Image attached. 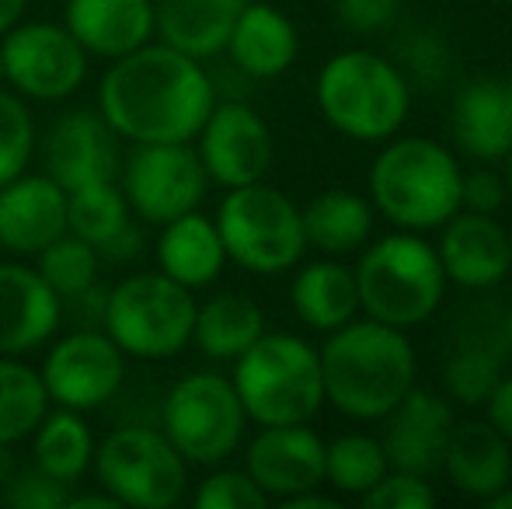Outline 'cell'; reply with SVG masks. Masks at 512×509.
Wrapping results in <instances>:
<instances>
[{
  "label": "cell",
  "instance_id": "1",
  "mask_svg": "<svg viewBox=\"0 0 512 509\" xmlns=\"http://www.w3.org/2000/svg\"><path fill=\"white\" fill-rule=\"evenodd\" d=\"M216 105L203 60L147 42L112 60L98 84V112L119 140L192 143Z\"/></svg>",
  "mask_w": 512,
  "mask_h": 509
},
{
  "label": "cell",
  "instance_id": "2",
  "mask_svg": "<svg viewBox=\"0 0 512 509\" xmlns=\"http://www.w3.org/2000/svg\"><path fill=\"white\" fill-rule=\"evenodd\" d=\"M321 353L324 401L359 422L384 419L415 387L418 360L405 328L373 318H352L328 332Z\"/></svg>",
  "mask_w": 512,
  "mask_h": 509
},
{
  "label": "cell",
  "instance_id": "3",
  "mask_svg": "<svg viewBox=\"0 0 512 509\" xmlns=\"http://www.w3.org/2000/svg\"><path fill=\"white\" fill-rule=\"evenodd\" d=\"M230 384L258 426L310 422L324 405L321 353L290 332L258 335L234 360Z\"/></svg>",
  "mask_w": 512,
  "mask_h": 509
},
{
  "label": "cell",
  "instance_id": "4",
  "mask_svg": "<svg viewBox=\"0 0 512 509\" xmlns=\"http://www.w3.org/2000/svg\"><path fill=\"white\" fill-rule=\"evenodd\" d=\"M460 161L425 136L380 150L370 171V203L401 231H436L460 210Z\"/></svg>",
  "mask_w": 512,
  "mask_h": 509
},
{
  "label": "cell",
  "instance_id": "5",
  "mask_svg": "<svg viewBox=\"0 0 512 509\" xmlns=\"http://www.w3.org/2000/svg\"><path fill=\"white\" fill-rule=\"evenodd\" d=\"M359 314L391 328H415L439 311L446 272L436 248L415 231H398L366 248L356 269Z\"/></svg>",
  "mask_w": 512,
  "mask_h": 509
},
{
  "label": "cell",
  "instance_id": "6",
  "mask_svg": "<svg viewBox=\"0 0 512 509\" xmlns=\"http://www.w3.org/2000/svg\"><path fill=\"white\" fill-rule=\"evenodd\" d=\"M317 105L352 140H391L408 119V77L373 49H345L317 74Z\"/></svg>",
  "mask_w": 512,
  "mask_h": 509
},
{
  "label": "cell",
  "instance_id": "7",
  "mask_svg": "<svg viewBox=\"0 0 512 509\" xmlns=\"http://www.w3.org/2000/svg\"><path fill=\"white\" fill-rule=\"evenodd\" d=\"M196 297L189 286L157 272H136L105 297V335L133 360H171L192 346Z\"/></svg>",
  "mask_w": 512,
  "mask_h": 509
},
{
  "label": "cell",
  "instance_id": "8",
  "mask_svg": "<svg viewBox=\"0 0 512 509\" xmlns=\"http://www.w3.org/2000/svg\"><path fill=\"white\" fill-rule=\"evenodd\" d=\"M213 220L227 262L255 276H276V272L293 269L307 252L304 217L297 203L265 182L227 189V199Z\"/></svg>",
  "mask_w": 512,
  "mask_h": 509
},
{
  "label": "cell",
  "instance_id": "9",
  "mask_svg": "<svg viewBox=\"0 0 512 509\" xmlns=\"http://www.w3.org/2000/svg\"><path fill=\"white\" fill-rule=\"evenodd\" d=\"M98 485L129 509H171L185 496L189 461L154 426H122L95 447Z\"/></svg>",
  "mask_w": 512,
  "mask_h": 509
},
{
  "label": "cell",
  "instance_id": "10",
  "mask_svg": "<svg viewBox=\"0 0 512 509\" xmlns=\"http://www.w3.org/2000/svg\"><path fill=\"white\" fill-rule=\"evenodd\" d=\"M161 429L189 464L216 468L241 447L248 412L230 377L199 370V374H185L164 394Z\"/></svg>",
  "mask_w": 512,
  "mask_h": 509
},
{
  "label": "cell",
  "instance_id": "11",
  "mask_svg": "<svg viewBox=\"0 0 512 509\" xmlns=\"http://www.w3.org/2000/svg\"><path fill=\"white\" fill-rule=\"evenodd\" d=\"M4 81L25 102H63L88 81L81 42L56 21H18L0 35Z\"/></svg>",
  "mask_w": 512,
  "mask_h": 509
},
{
  "label": "cell",
  "instance_id": "12",
  "mask_svg": "<svg viewBox=\"0 0 512 509\" xmlns=\"http://www.w3.org/2000/svg\"><path fill=\"white\" fill-rule=\"evenodd\" d=\"M206 168L189 143H136L122 168V196L133 217L147 224H168L199 210L206 196Z\"/></svg>",
  "mask_w": 512,
  "mask_h": 509
},
{
  "label": "cell",
  "instance_id": "13",
  "mask_svg": "<svg viewBox=\"0 0 512 509\" xmlns=\"http://www.w3.org/2000/svg\"><path fill=\"white\" fill-rule=\"evenodd\" d=\"M39 377L49 394V405L88 415L119 394L126 381V353L108 339L105 328L102 332L81 328L49 346Z\"/></svg>",
  "mask_w": 512,
  "mask_h": 509
},
{
  "label": "cell",
  "instance_id": "14",
  "mask_svg": "<svg viewBox=\"0 0 512 509\" xmlns=\"http://www.w3.org/2000/svg\"><path fill=\"white\" fill-rule=\"evenodd\" d=\"M196 140V154L206 168V178L223 185V189H241V185L262 182L272 164L269 126L244 102L213 105Z\"/></svg>",
  "mask_w": 512,
  "mask_h": 509
},
{
  "label": "cell",
  "instance_id": "15",
  "mask_svg": "<svg viewBox=\"0 0 512 509\" xmlns=\"http://www.w3.org/2000/svg\"><path fill=\"white\" fill-rule=\"evenodd\" d=\"M244 471L269 499H290L324 485V440L307 426H262L248 443Z\"/></svg>",
  "mask_w": 512,
  "mask_h": 509
},
{
  "label": "cell",
  "instance_id": "16",
  "mask_svg": "<svg viewBox=\"0 0 512 509\" xmlns=\"http://www.w3.org/2000/svg\"><path fill=\"white\" fill-rule=\"evenodd\" d=\"M384 447L387 464L394 471H408V475L429 478L443 468L446 440L453 429V408L446 405L439 394L411 387L405 398L384 415Z\"/></svg>",
  "mask_w": 512,
  "mask_h": 509
},
{
  "label": "cell",
  "instance_id": "17",
  "mask_svg": "<svg viewBox=\"0 0 512 509\" xmlns=\"http://www.w3.org/2000/svg\"><path fill=\"white\" fill-rule=\"evenodd\" d=\"M63 300L35 265L0 262V356H25L56 339Z\"/></svg>",
  "mask_w": 512,
  "mask_h": 509
},
{
  "label": "cell",
  "instance_id": "18",
  "mask_svg": "<svg viewBox=\"0 0 512 509\" xmlns=\"http://www.w3.org/2000/svg\"><path fill=\"white\" fill-rule=\"evenodd\" d=\"M436 255L443 262L446 283H457L464 290H488L502 283L512 269L509 231L495 220V213L457 210L443 224Z\"/></svg>",
  "mask_w": 512,
  "mask_h": 509
},
{
  "label": "cell",
  "instance_id": "19",
  "mask_svg": "<svg viewBox=\"0 0 512 509\" xmlns=\"http://www.w3.org/2000/svg\"><path fill=\"white\" fill-rule=\"evenodd\" d=\"M67 234V189L56 178L18 175L0 185V248L11 255H39Z\"/></svg>",
  "mask_w": 512,
  "mask_h": 509
},
{
  "label": "cell",
  "instance_id": "20",
  "mask_svg": "<svg viewBox=\"0 0 512 509\" xmlns=\"http://www.w3.org/2000/svg\"><path fill=\"white\" fill-rule=\"evenodd\" d=\"M63 25L98 60H119L154 42V0H67Z\"/></svg>",
  "mask_w": 512,
  "mask_h": 509
},
{
  "label": "cell",
  "instance_id": "21",
  "mask_svg": "<svg viewBox=\"0 0 512 509\" xmlns=\"http://www.w3.org/2000/svg\"><path fill=\"white\" fill-rule=\"evenodd\" d=\"M115 140L119 136L102 119V112H67L46 136V175L67 192L98 178H115Z\"/></svg>",
  "mask_w": 512,
  "mask_h": 509
},
{
  "label": "cell",
  "instance_id": "22",
  "mask_svg": "<svg viewBox=\"0 0 512 509\" xmlns=\"http://www.w3.org/2000/svg\"><path fill=\"white\" fill-rule=\"evenodd\" d=\"M443 471L464 496L488 499L512 482V443L492 422H453Z\"/></svg>",
  "mask_w": 512,
  "mask_h": 509
},
{
  "label": "cell",
  "instance_id": "23",
  "mask_svg": "<svg viewBox=\"0 0 512 509\" xmlns=\"http://www.w3.org/2000/svg\"><path fill=\"white\" fill-rule=\"evenodd\" d=\"M227 53L241 74L269 81V77L286 74L297 63L300 35L279 7L248 0L234 21V32L227 39Z\"/></svg>",
  "mask_w": 512,
  "mask_h": 509
},
{
  "label": "cell",
  "instance_id": "24",
  "mask_svg": "<svg viewBox=\"0 0 512 509\" xmlns=\"http://www.w3.org/2000/svg\"><path fill=\"white\" fill-rule=\"evenodd\" d=\"M248 0H154V39L196 60L223 53Z\"/></svg>",
  "mask_w": 512,
  "mask_h": 509
},
{
  "label": "cell",
  "instance_id": "25",
  "mask_svg": "<svg viewBox=\"0 0 512 509\" xmlns=\"http://www.w3.org/2000/svg\"><path fill=\"white\" fill-rule=\"evenodd\" d=\"M67 231L95 245L98 255H115V262H129L136 252L133 210L115 178H98L67 192Z\"/></svg>",
  "mask_w": 512,
  "mask_h": 509
},
{
  "label": "cell",
  "instance_id": "26",
  "mask_svg": "<svg viewBox=\"0 0 512 509\" xmlns=\"http://www.w3.org/2000/svg\"><path fill=\"white\" fill-rule=\"evenodd\" d=\"M157 269L175 283L189 286L192 293L203 286L216 283L227 265L216 220L203 217L199 210L182 213V217L161 224V238H157Z\"/></svg>",
  "mask_w": 512,
  "mask_h": 509
},
{
  "label": "cell",
  "instance_id": "27",
  "mask_svg": "<svg viewBox=\"0 0 512 509\" xmlns=\"http://www.w3.org/2000/svg\"><path fill=\"white\" fill-rule=\"evenodd\" d=\"M506 328L474 325L450 346V356L443 363V387L453 401L467 408H478L492 398V391L506 377Z\"/></svg>",
  "mask_w": 512,
  "mask_h": 509
},
{
  "label": "cell",
  "instance_id": "28",
  "mask_svg": "<svg viewBox=\"0 0 512 509\" xmlns=\"http://www.w3.org/2000/svg\"><path fill=\"white\" fill-rule=\"evenodd\" d=\"M290 304L297 318L314 332H335L359 314L356 272L335 258L307 262L290 286Z\"/></svg>",
  "mask_w": 512,
  "mask_h": 509
},
{
  "label": "cell",
  "instance_id": "29",
  "mask_svg": "<svg viewBox=\"0 0 512 509\" xmlns=\"http://www.w3.org/2000/svg\"><path fill=\"white\" fill-rule=\"evenodd\" d=\"M453 140L478 161H502L512 150V116L499 81H474L453 102Z\"/></svg>",
  "mask_w": 512,
  "mask_h": 509
},
{
  "label": "cell",
  "instance_id": "30",
  "mask_svg": "<svg viewBox=\"0 0 512 509\" xmlns=\"http://www.w3.org/2000/svg\"><path fill=\"white\" fill-rule=\"evenodd\" d=\"M28 440H32V468L70 485V489L95 464L98 443L91 436V426L84 422V412H74V408L49 405V412L42 415V422L35 426V433Z\"/></svg>",
  "mask_w": 512,
  "mask_h": 509
},
{
  "label": "cell",
  "instance_id": "31",
  "mask_svg": "<svg viewBox=\"0 0 512 509\" xmlns=\"http://www.w3.org/2000/svg\"><path fill=\"white\" fill-rule=\"evenodd\" d=\"M300 217L307 245L324 255H352L373 234V203L349 189L321 192L310 199L307 210H300Z\"/></svg>",
  "mask_w": 512,
  "mask_h": 509
},
{
  "label": "cell",
  "instance_id": "32",
  "mask_svg": "<svg viewBox=\"0 0 512 509\" xmlns=\"http://www.w3.org/2000/svg\"><path fill=\"white\" fill-rule=\"evenodd\" d=\"M265 332V314L244 293H216L196 307L192 346L209 360H237Z\"/></svg>",
  "mask_w": 512,
  "mask_h": 509
},
{
  "label": "cell",
  "instance_id": "33",
  "mask_svg": "<svg viewBox=\"0 0 512 509\" xmlns=\"http://www.w3.org/2000/svg\"><path fill=\"white\" fill-rule=\"evenodd\" d=\"M49 412V394L39 370L18 356H0V450L25 443Z\"/></svg>",
  "mask_w": 512,
  "mask_h": 509
},
{
  "label": "cell",
  "instance_id": "34",
  "mask_svg": "<svg viewBox=\"0 0 512 509\" xmlns=\"http://www.w3.org/2000/svg\"><path fill=\"white\" fill-rule=\"evenodd\" d=\"M391 471L377 436L345 433L324 443V482L342 496H366Z\"/></svg>",
  "mask_w": 512,
  "mask_h": 509
},
{
  "label": "cell",
  "instance_id": "35",
  "mask_svg": "<svg viewBox=\"0 0 512 509\" xmlns=\"http://www.w3.org/2000/svg\"><path fill=\"white\" fill-rule=\"evenodd\" d=\"M35 269L53 286L60 300H77L88 290H95L98 272H102V255H98L95 245L67 231L35 255Z\"/></svg>",
  "mask_w": 512,
  "mask_h": 509
},
{
  "label": "cell",
  "instance_id": "36",
  "mask_svg": "<svg viewBox=\"0 0 512 509\" xmlns=\"http://www.w3.org/2000/svg\"><path fill=\"white\" fill-rule=\"evenodd\" d=\"M35 154V123L25 98L0 91V185L25 175Z\"/></svg>",
  "mask_w": 512,
  "mask_h": 509
},
{
  "label": "cell",
  "instance_id": "37",
  "mask_svg": "<svg viewBox=\"0 0 512 509\" xmlns=\"http://www.w3.org/2000/svg\"><path fill=\"white\" fill-rule=\"evenodd\" d=\"M196 506L199 509H265L269 506V496L258 489L248 471L216 468L199 482Z\"/></svg>",
  "mask_w": 512,
  "mask_h": 509
},
{
  "label": "cell",
  "instance_id": "38",
  "mask_svg": "<svg viewBox=\"0 0 512 509\" xmlns=\"http://www.w3.org/2000/svg\"><path fill=\"white\" fill-rule=\"evenodd\" d=\"M363 499L366 509H418V506H432L436 503V492L429 489V482L408 471H387L377 485H373Z\"/></svg>",
  "mask_w": 512,
  "mask_h": 509
},
{
  "label": "cell",
  "instance_id": "39",
  "mask_svg": "<svg viewBox=\"0 0 512 509\" xmlns=\"http://www.w3.org/2000/svg\"><path fill=\"white\" fill-rule=\"evenodd\" d=\"M67 499H70V485L42 475L39 468L21 471L11 482V489L4 492V503L18 509H67Z\"/></svg>",
  "mask_w": 512,
  "mask_h": 509
},
{
  "label": "cell",
  "instance_id": "40",
  "mask_svg": "<svg viewBox=\"0 0 512 509\" xmlns=\"http://www.w3.org/2000/svg\"><path fill=\"white\" fill-rule=\"evenodd\" d=\"M405 60L415 81L422 84H443L450 74V49L432 32H418L415 39L405 42Z\"/></svg>",
  "mask_w": 512,
  "mask_h": 509
},
{
  "label": "cell",
  "instance_id": "41",
  "mask_svg": "<svg viewBox=\"0 0 512 509\" xmlns=\"http://www.w3.org/2000/svg\"><path fill=\"white\" fill-rule=\"evenodd\" d=\"M509 199L506 178L495 168H474L460 182V210L471 213H499Z\"/></svg>",
  "mask_w": 512,
  "mask_h": 509
},
{
  "label": "cell",
  "instance_id": "42",
  "mask_svg": "<svg viewBox=\"0 0 512 509\" xmlns=\"http://www.w3.org/2000/svg\"><path fill=\"white\" fill-rule=\"evenodd\" d=\"M401 11V0H335V14L349 32H380Z\"/></svg>",
  "mask_w": 512,
  "mask_h": 509
},
{
  "label": "cell",
  "instance_id": "43",
  "mask_svg": "<svg viewBox=\"0 0 512 509\" xmlns=\"http://www.w3.org/2000/svg\"><path fill=\"white\" fill-rule=\"evenodd\" d=\"M485 405H488V422L512 443V374L502 377Z\"/></svg>",
  "mask_w": 512,
  "mask_h": 509
},
{
  "label": "cell",
  "instance_id": "44",
  "mask_svg": "<svg viewBox=\"0 0 512 509\" xmlns=\"http://www.w3.org/2000/svg\"><path fill=\"white\" fill-rule=\"evenodd\" d=\"M279 506L283 509H338V499L324 496V492H317V489H307V492H297V496L283 499Z\"/></svg>",
  "mask_w": 512,
  "mask_h": 509
},
{
  "label": "cell",
  "instance_id": "45",
  "mask_svg": "<svg viewBox=\"0 0 512 509\" xmlns=\"http://www.w3.org/2000/svg\"><path fill=\"white\" fill-rule=\"evenodd\" d=\"M119 509V503H115L112 496L102 489V492H88V496H77V492H70L67 499V509Z\"/></svg>",
  "mask_w": 512,
  "mask_h": 509
},
{
  "label": "cell",
  "instance_id": "46",
  "mask_svg": "<svg viewBox=\"0 0 512 509\" xmlns=\"http://www.w3.org/2000/svg\"><path fill=\"white\" fill-rule=\"evenodd\" d=\"M25 7H28V0H0V35H4L7 28L18 25Z\"/></svg>",
  "mask_w": 512,
  "mask_h": 509
},
{
  "label": "cell",
  "instance_id": "47",
  "mask_svg": "<svg viewBox=\"0 0 512 509\" xmlns=\"http://www.w3.org/2000/svg\"><path fill=\"white\" fill-rule=\"evenodd\" d=\"M488 509H512V482L509 485H502L499 492H492L488 499H481Z\"/></svg>",
  "mask_w": 512,
  "mask_h": 509
},
{
  "label": "cell",
  "instance_id": "48",
  "mask_svg": "<svg viewBox=\"0 0 512 509\" xmlns=\"http://www.w3.org/2000/svg\"><path fill=\"white\" fill-rule=\"evenodd\" d=\"M502 161H506V168H502V178H506V189H509V199H512V150L506 157H502Z\"/></svg>",
  "mask_w": 512,
  "mask_h": 509
},
{
  "label": "cell",
  "instance_id": "49",
  "mask_svg": "<svg viewBox=\"0 0 512 509\" xmlns=\"http://www.w3.org/2000/svg\"><path fill=\"white\" fill-rule=\"evenodd\" d=\"M502 328H506V346H509V356H512V307L506 311V318H502Z\"/></svg>",
  "mask_w": 512,
  "mask_h": 509
},
{
  "label": "cell",
  "instance_id": "50",
  "mask_svg": "<svg viewBox=\"0 0 512 509\" xmlns=\"http://www.w3.org/2000/svg\"><path fill=\"white\" fill-rule=\"evenodd\" d=\"M502 95H506V105H509V116H512V77L502 81Z\"/></svg>",
  "mask_w": 512,
  "mask_h": 509
},
{
  "label": "cell",
  "instance_id": "51",
  "mask_svg": "<svg viewBox=\"0 0 512 509\" xmlns=\"http://www.w3.org/2000/svg\"><path fill=\"white\" fill-rule=\"evenodd\" d=\"M0 84H4V60H0Z\"/></svg>",
  "mask_w": 512,
  "mask_h": 509
},
{
  "label": "cell",
  "instance_id": "52",
  "mask_svg": "<svg viewBox=\"0 0 512 509\" xmlns=\"http://www.w3.org/2000/svg\"><path fill=\"white\" fill-rule=\"evenodd\" d=\"M509 241H512V231H509Z\"/></svg>",
  "mask_w": 512,
  "mask_h": 509
}]
</instances>
